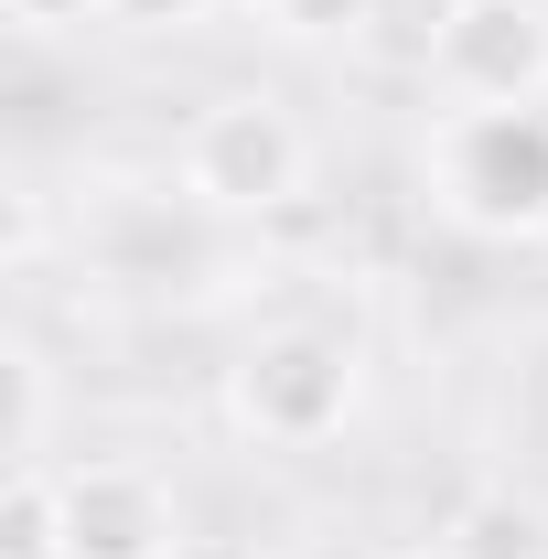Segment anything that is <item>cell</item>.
Wrapping results in <instances>:
<instances>
[{
	"label": "cell",
	"instance_id": "cell-1",
	"mask_svg": "<svg viewBox=\"0 0 548 559\" xmlns=\"http://www.w3.org/2000/svg\"><path fill=\"white\" fill-rule=\"evenodd\" d=\"M75 259H86V280H108L119 301H215L226 280H248L237 226H226L183 173H172V183H130V173L86 183V205H75Z\"/></svg>",
	"mask_w": 548,
	"mask_h": 559
},
{
	"label": "cell",
	"instance_id": "cell-2",
	"mask_svg": "<svg viewBox=\"0 0 548 559\" xmlns=\"http://www.w3.org/2000/svg\"><path fill=\"white\" fill-rule=\"evenodd\" d=\"M419 183L463 237H548V108H441L419 140Z\"/></svg>",
	"mask_w": 548,
	"mask_h": 559
},
{
	"label": "cell",
	"instance_id": "cell-3",
	"mask_svg": "<svg viewBox=\"0 0 548 559\" xmlns=\"http://www.w3.org/2000/svg\"><path fill=\"white\" fill-rule=\"evenodd\" d=\"M366 409V355L323 323H270L226 366V430L259 452H323Z\"/></svg>",
	"mask_w": 548,
	"mask_h": 559
},
{
	"label": "cell",
	"instance_id": "cell-4",
	"mask_svg": "<svg viewBox=\"0 0 548 559\" xmlns=\"http://www.w3.org/2000/svg\"><path fill=\"white\" fill-rule=\"evenodd\" d=\"M226 226H270L312 194V130L279 108L270 86H226L183 119V162H172Z\"/></svg>",
	"mask_w": 548,
	"mask_h": 559
},
{
	"label": "cell",
	"instance_id": "cell-5",
	"mask_svg": "<svg viewBox=\"0 0 548 559\" xmlns=\"http://www.w3.org/2000/svg\"><path fill=\"white\" fill-rule=\"evenodd\" d=\"M430 86L441 108H548V0H441Z\"/></svg>",
	"mask_w": 548,
	"mask_h": 559
},
{
	"label": "cell",
	"instance_id": "cell-6",
	"mask_svg": "<svg viewBox=\"0 0 548 559\" xmlns=\"http://www.w3.org/2000/svg\"><path fill=\"white\" fill-rule=\"evenodd\" d=\"M55 485H65V559H172L183 549L172 485L151 463H130V452H86Z\"/></svg>",
	"mask_w": 548,
	"mask_h": 559
},
{
	"label": "cell",
	"instance_id": "cell-7",
	"mask_svg": "<svg viewBox=\"0 0 548 559\" xmlns=\"http://www.w3.org/2000/svg\"><path fill=\"white\" fill-rule=\"evenodd\" d=\"M452 559H548V516L527 506V495H505V485H484L452 506Z\"/></svg>",
	"mask_w": 548,
	"mask_h": 559
},
{
	"label": "cell",
	"instance_id": "cell-8",
	"mask_svg": "<svg viewBox=\"0 0 548 559\" xmlns=\"http://www.w3.org/2000/svg\"><path fill=\"white\" fill-rule=\"evenodd\" d=\"M0 559H65V485H55V463H11V485H0Z\"/></svg>",
	"mask_w": 548,
	"mask_h": 559
},
{
	"label": "cell",
	"instance_id": "cell-9",
	"mask_svg": "<svg viewBox=\"0 0 548 559\" xmlns=\"http://www.w3.org/2000/svg\"><path fill=\"white\" fill-rule=\"evenodd\" d=\"M44 441H55V377H44V355L11 345V463H44Z\"/></svg>",
	"mask_w": 548,
	"mask_h": 559
},
{
	"label": "cell",
	"instance_id": "cell-10",
	"mask_svg": "<svg viewBox=\"0 0 548 559\" xmlns=\"http://www.w3.org/2000/svg\"><path fill=\"white\" fill-rule=\"evenodd\" d=\"M259 22L290 33V44H344V33L377 22V0H259Z\"/></svg>",
	"mask_w": 548,
	"mask_h": 559
},
{
	"label": "cell",
	"instance_id": "cell-11",
	"mask_svg": "<svg viewBox=\"0 0 548 559\" xmlns=\"http://www.w3.org/2000/svg\"><path fill=\"white\" fill-rule=\"evenodd\" d=\"M22 33H86V22H119V0H0Z\"/></svg>",
	"mask_w": 548,
	"mask_h": 559
},
{
	"label": "cell",
	"instance_id": "cell-12",
	"mask_svg": "<svg viewBox=\"0 0 548 559\" xmlns=\"http://www.w3.org/2000/svg\"><path fill=\"white\" fill-rule=\"evenodd\" d=\"M205 11H215V0H119V22H130V33H194Z\"/></svg>",
	"mask_w": 548,
	"mask_h": 559
},
{
	"label": "cell",
	"instance_id": "cell-13",
	"mask_svg": "<svg viewBox=\"0 0 548 559\" xmlns=\"http://www.w3.org/2000/svg\"><path fill=\"white\" fill-rule=\"evenodd\" d=\"M172 559H279V549H259V538H237V527H205V538L183 527V549H172Z\"/></svg>",
	"mask_w": 548,
	"mask_h": 559
},
{
	"label": "cell",
	"instance_id": "cell-14",
	"mask_svg": "<svg viewBox=\"0 0 548 559\" xmlns=\"http://www.w3.org/2000/svg\"><path fill=\"white\" fill-rule=\"evenodd\" d=\"M377 559H452V538H409V549H377Z\"/></svg>",
	"mask_w": 548,
	"mask_h": 559
}]
</instances>
